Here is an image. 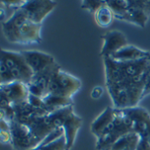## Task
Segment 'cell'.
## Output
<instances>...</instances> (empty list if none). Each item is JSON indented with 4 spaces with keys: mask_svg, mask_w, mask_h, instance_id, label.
I'll use <instances>...</instances> for the list:
<instances>
[{
    "mask_svg": "<svg viewBox=\"0 0 150 150\" xmlns=\"http://www.w3.org/2000/svg\"><path fill=\"white\" fill-rule=\"evenodd\" d=\"M42 99H43V101L47 106L48 113H52V112H54L58 110L65 108L67 106L73 105L72 98L57 97V96H53V95H47Z\"/></svg>",
    "mask_w": 150,
    "mask_h": 150,
    "instance_id": "cell-19",
    "label": "cell"
},
{
    "mask_svg": "<svg viewBox=\"0 0 150 150\" xmlns=\"http://www.w3.org/2000/svg\"><path fill=\"white\" fill-rule=\"evenodd\" d=\"M28 103L34 108L36 109H40V110H44L46 112H47V106L43 101L42 98H38V97H35L33 95H31L29 96L28 98Z\"/></svg>",
    "mask_w": 150,
    "mask_h": 150,
    "instance_id": "cell-24",
    "label": "cell"
},
{
    "mask_svg": "<svg viewBox=\"0 0 150 150\" xmlns=\"http://www.w3.org/2000/svg\"><path fill=\"white\" fill-rule=\"evenodd\" d=\"M149 17V16L142 9L128 4V9L127 12L119 20L130 22V23L137 25L138 26L142 28H144L146 26Z\"/></svg>",
    "mask_w": 150,
    "mask_h": 150,
    "instance_id": "cell-17",
    "label": "cell"
},
{
    "mask_svg": "<svg viewBox=\"0 0 150 150\" xmlns=\"http://www.w3.org/2000/svg\"><path fill=\"white\" fill-rule=\"evenodd\" d=\"M0 14H1V20H2V22H4V16H5V12H4V9L1 7V9H0Z\"/></svg>",
    "mask_w": 150,
    "mask_h": 150,
    "instance_id": "cell-28",
    "label": "cell"
},
{
    "mask_svg": "<svg viewBox=\"0 0 150 150\" xmlns=\"http://www.w3.org/2000/svg\"><path fill=\"white\" fill-rule=\"evenodd\" d=\"M141 137L137 133H129L120 138L107 150H137Z\"/></svg>",
    "mask_w": 150,
    "mask_h": 150,
    "instance_id": "cell-18",
    "label": "cell"
},
{
    "mask_svg": "<svg viewBox=\"0 0 150 150\" xmlns=\"http://www.w3.org/2000/svg\"><path fill=\"white\" fill-rule=\"evenodd\" d=\"M0 94L4 95L13 106L28 101L30 91L27 84L15 82L8 84H1Z\"/></svg>",
    "mask_w": 150,
    "mask_h": 150,
    "instance_id": "cell-12",
    "label": "cell"
},
{
    "mask_svg": "<svg viewBox=\"0 0 150 150\" xmlns=\"http://www.w3.org/2000/svg\"><path fill=\"white\" fill-rule=\"evenodd\" d=\"M101 39L104 43L100 52V56L103 58L111 57L119 50L128 45L127 37L124 33L117 30L106 32L101 36Z\"/></svg>",
    "mask_w": 150,
    "mask_h": 150,
    "instance_id": "cell-11",
    "label": "cell"
},
{
    "mask_svg": "<svg viewBox=\"0 0 150 150\" xmlns=\"http://www.w3.org/2000/svg\"><path fill=\"white\" fill-rule=\"evenodd\" d=\"M150 94V64L149 70H148V76H147V82H146V86L144 90V94H143V98Z\"/></svg>",
    "mask_w": 150,
    "mask_h": 150,
    "instance_id": "cell-27",
    "label": "cell"
},
{
    "mask_svg": "<svg viewBox=\"0 0 150 150\" xmlns=\"http://www.w3.org/2000/svg\"><path fill=\"white\" fill-rule=\"evenodd\" d=\"M103 93H104V88L101 86H96L93 88V90L91 93V96L94 99H98L99 98H101Z\"/></svg>",
    "mask_w": 150,
    "mask_h": 150,
    "instance_id": "cell-26",
    "label": "cell"
},
{
    "mask_svg": "<svg viewBox=\"0 0 150 150\" xmlns=\"http://www.w3.org/2000/svg\"><path fill=\"white\" fill-rule=\"evenodd\" d=\"M149 55L150 52L149 51L142 50L135 46L128 44L127 46L112 54L111 58L118 62H132L146 58Z\"/></svg>",
    "mask_w": 150,
    "mask_h": 150,
    "instance_id": "cell-16",
    "label": "cell"
},
{
    "mask_svg": "<svg viewBox=\"0 0 150 150\" xmlns=\"http://www.w3.org/2000/svg\"><path fill=\"white\" fill-rule=\"evenodd\" d=\"M1 3L9 8L14 9L15 11L17 9L21 8L25 3V0H2Z\"/></svg>",
    "mask_w": 150,
    "mask_h": 150,
    "instance_id": "cell-25",
    "label": "cell"
},
{
    "mask_svg": "<svg viewBox=\"0 0 150 150\" xmlns=\"http://www.w3.org/2000/svg\"><path fill=\"white\" fill-rule=\"evenodd\" d=\"M81 86L82 83L77 77L61 69L52 77L47 95L72 98V96L81 89Z\"/></svg>",
    "mask_w": 150,
    "mask_h": 150,
    "instance_id": "cell-6",
    "label": "cell"
},
{
    "mask_svg": "<svg viewBox=\"0 0 150 150\" xmlns=\"http://www.w3.org/2000/svg\"><path fill=\"white\" fill-rule=\"evenodd\" d=\"M134 132L132 118L124 109H116V118L104 134L97 141V150H107L122 136ZM135 133V132H134Z\"/></svg>",
    "mask_w": 150,
    "mask_h": 150,
    "instance_id": "cell-4",
    "label": "cell"
},
{
    "mask_svg": "<svg viewBox=\"0 0 150 150\" xmlns=\"http://www.w3.org/2000/svg\"><path fill=\"white\" fill-rule=\"evenodd\" d=\"M20 52L25 57L29 67L32 69L33 74L40 73L56 63L52 55L44 52L37 50H25Z\"/></svg>",
    "mask_w": 150,
    "mask_h": 150,
    "instance_id": "cell-13",
    "label": "cell"
},
{
    "mask_svg": "<svg viewBox=\"0 0 150 150\" xmlns=\"http://www.w3.org/2000/svg\"><path fill=\"white\" fill-rule=\"evenodd\" d=\"M30 150H67L63 128H58L49 134L39 146Z\"/></svg>",
    "mask_w": 150,
    "mask_h": 150,
    "instance_id": "cell-15",
    "label": "cell"
},
{
    "mask_svg": "<svg viewBox=\"0 0 150 150\" xmlns=\"http://www.w3.org/2000/svg\"><path fill=\"white\" fill-rule=\"evenodd\" d=\"M0 142L4 145L6 144L11 145V142H12L11 124L2 119H0Z\"/></svg>",
    "mask_w": 150,
    "mask_h": 150,
    "instance_id": "cell-22",
    "label": "cell"
},
{
    "mask_svg": "<svg viewBox=\"0 0 150 150\" xmlns=\"http://www.w3.org/2000/svg\"><path fill=\"white\" fill-rule=\"evenodd\" d=\"M105 82L115 109L138 106L143 98L150 55L137 61L118 62L104 58Z\"/></svg>",
    "mask_w": 150,
    "mask_h": 150,
    "instance_id": "cell-1",
    "label": "cell"
},
{
    "mask_svg": "<svg viewBox=\"0 0 150 150\" xmlns=\"http://www.w3.org/2000/svg\"><path fill=\"white\" fill-rule=\"evenodd\" d=\"M41 25L29 20L20 9L2 22V31L5 39L11 43L40 44L42 41L40 35Z\"/></svg>",
    "mask_w": 150,
    "mask_h": 150,
    "instance_id": "cell-2",
    "label": "cell"
},
{
    "mask_svg": "<svg viewBox=\"0 0 150 150\" xmlns=\"http://www.w3.org/2000/svg\"><path fill=\"white\" fill-rule=\"evenodd\" d=\"M49 118L56 128H63L67 142V150L74 146L76 137L80 129L83 120L74 112L73 105L67 106L54 112L49 113Z\"/></svg>",
    "mask_w": 150,
    "mask_h": 150,
    "instance_id": "cell-5",
    "label": "cell"
},
{
    "mask_svg": "<svg viewBox=\"0 0 150 150\" xmlns=\"http://www.w3.org/2000/svg\"><path fill=\"white\" fill-rule=\"evenodd\" d=\"M95 20L97 24L101 27L109 26L114 18V14L107 4L102 6L95 14Z\"/></svg>",
    "mask_w": 150,
    "mask_h": 150,
    "instance_id": "cell-20",
    "label": "cell"
},
{
    "mask_svg": "<svg viewBox=\"0 0 150 150\" xmlns=\"http://www.w3.org/2000/svg\"><path fill=\"white\" fill-rule=\"evenodd\" d=\"M11 130L13 150H30L40 145L26 125L13 120L11 123Z\"/></svg>",
    "mask_w": 150,
    "mask_h": 150,
    "instance_id": "cell-9",
    "label": "cell"
},
{
    "mask_svg": "<svg viewBox=\"0 0 150 150\" xmlns=\"http://www.w3.org/2000/svg\"><path fill=\"white\" fill-rule=\"evenodd\" d=\"M56 2L52 0H25L19 8L26 18L35 24H40L43 19L54 9Z\"/></svg>",
    "mask_w": 150,
    "mask_h": 150,
    "instance_id": "cell-8",
    "label": "cell"
},
{
    "mask_svg": "<svg viewBox=\"0 0 150 150\" xmlns=\"http://www.w3.org/2000/svg\"><path fill=\"white\" fill-rule=\"evenodd\" d=\"M33 75L21 52L1 49L0 85L15 82L28 84Z\"/></svg>",
    "mask_w": 150,
    "mask_h": 150,
    "instance_id": "cell-3",
    "label": "cell"
},
{
    "mask_svg": "<svg viewBox=\"0 0 150 150\" xmlns=\"http://www.w3.org/2000/svg\"><path fill=\"white\" fill-rule=\"evenodd\" d=\"M116 118V109L114 107L107 106L103 112L98 116L91 123V130L95 137L98 140L107 128L112 124Z\"/></svg>",
    "mask_w": 150,
    "mask_h": 150,
    "instance_id": "cell-14",
    "label": "cell"
},
{
    "mask_svg": "<svg viewBox=\"0 0 150 150\" xmlns=\"http://www.w3.org/2000/svg\"><path fill=\"white\" fill-rule=\"evenodd\" d=\"M106 4L113 12L116 19L124 16L128 9V0H106Z\"/></svg>",
    "mask_w": 150,
    "mask_h": 150,
    "instance_id": "cell-21",
    "label": "cell"
},
{
    "mask_svg": "<svg viewBox=\"0 0 150 150\" xmlns=\"http://www.w3.org/2000/svg\"><path fill=\"white\" fill-rule=\"evenodd\" d=\"M61 69V66L56 62L45 70L34 74L31 82L27 84L30 94L40 98H44L48 93V87L52 77Z\"/></svg>",
    "mask_w": 150,
    "mask_h": 150,
    "instance_id": "cell-10",
    "label": "cell"
},
{
    "mask_svg": "<svg viewBox=\"0 0 150 150\" xmlns=\"http://www.w3.org/2000/svg\"><path fill=\"white\" fill-rule=\"evenodd\" d=\"M105 4L106 0H83L81 2V8L95 14L102 6Z\"/></svg>",
    "mask_w": 150,
    "mask_h": 150,
    "instance_id": "cell-23",
    "label": "cell"
},
{
    "mask_svg": "<svg viewBox=\"0 0 150 150\" xmlns=\"http://www.w3.org/2000/svg\"><path fill=\"white\" fill-rule=\"evenodd\" d=\"M132 118L134 132L137 133L141 141L137 150H150V115L143 107H131L124 109Z\"/></svg>",
    "mask_w": 150,
    "mask_h": 150,
    "instance_id": "cell-7",
    "label": "cell"
}]
</instances>
